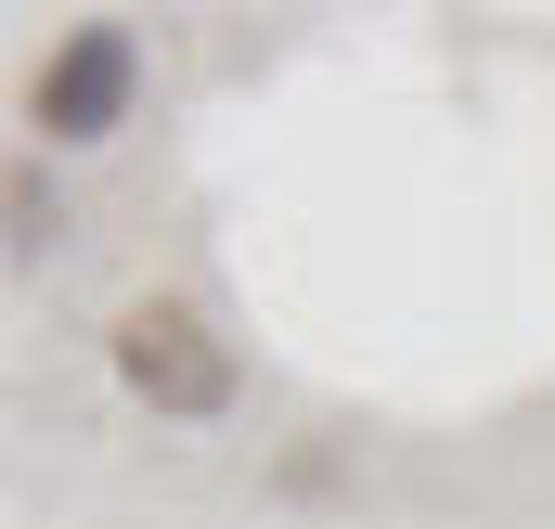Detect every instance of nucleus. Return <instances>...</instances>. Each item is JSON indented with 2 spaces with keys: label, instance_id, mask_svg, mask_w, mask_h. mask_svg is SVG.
<instances>
[{
  "label": "nucleus",
  "instance_id": "2",
  "mask_svg": "<svg viewBox=\"0 0 555 529\" xmlns=\"http://www.w3.org/2000/svg\"><path fill=\"white\" fill-rule=\"evenodd\" d=\"M130 78H142V52H130V26H78L52 65H39V91H26V117L52 142H104L117 117H130Z\"/></svg>",
  "mask_w": 555,
  "mask_h": 529
},
{
  "label": "nucleus",
  "instance_id": "1",
  "mask_svg": "<svg viewBox=\"0 0 555 529\" xmlns=\"http://www.w3.org/2000/svg\"><path fill=\"white\" fill-rule=\"evenodd\" d=\"M117 375H130L155 413H181V426H207V413H233V349L181 310V297H142L117 310Z\"/></svg>",
  "mask_w": 555,
  "mask_h": 529
}]
</instances>
